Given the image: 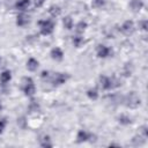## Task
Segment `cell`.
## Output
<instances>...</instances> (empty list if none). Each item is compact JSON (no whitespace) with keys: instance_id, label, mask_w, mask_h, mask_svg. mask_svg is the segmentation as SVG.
<instances>
[{"instance_id":"1","label":"cell","mask_w":148,"mask_h":148,"mask_svg":"<svg viewBox=\"0 0 148 148\" xmlns=\"http://www.w3.org/2000/svg\"><path fill=\"white\" fill-rule=\"evenodd\" d=\"M39 25H40V31L43 35H49L53 31V22L50 21V20H44V21H40L39 22Z\"/></svg>"},{"instance_id":"2","label":"cell","mask_w":148,"mask_h":148,"mask_svg":"<svg viewBox=\"0 0 148 148\" xmlns=\"http://www.w3.org/2000/svg\"><path fill=\"white\" fill-rule=\"evenodd\" d=\"M23 82H24V84H23V90H24L25 95L32 96V95L35 94V86H34L32 80H31L30 77H24V79H23Z\"/></svg>"},{"instance_id":"3","label":"cell","mask_w":148,"mask_h":148,"mask_svg":"<svg viewBox=\"0 0 148 148\" xmlns=\"http://www.w3.org/2000/svg\"><path fill=\"white\" fill-rule=\"evenodd\" d=\"M110 49L109 47H106V46H104V45H98V49H97V54H98V57H102V58H105V57H108L109 54H110Z\"/></svg>"},{"instance_id":"4","label":"cell","mask_w":148,"mask_h":148,"mask_svg":"<svg viewBox=\"0 0 148 148\" xmlns=\"http://www.w3.org/2000/svg\"><path fill=\"white\" fill-rule=\"evenodd\" d=\"M66 79H67V76H66L65 74H62V73H57V74H54L52 82H53L54 84H61V83H64V82L66 81Z\"/></svg>"},{"instance_id":"5","label":"cell","mask_w":148,"mask_h":148,"mask_svg":"<svg viewBox=\"0 0 148 148\" xmlns=\"http://www.w3.org/2000/svg\"><path fill=\"white\" fill-rule=\"evenodd\" d=\"M99 81H101V86H102L104 89H110V88L113 86V84H112V80H111L110 77H108V76H101Z\"/></svg>"},{"instance_id":"6","label":"cell","mask_w":148,"mask_h":148,"mask_svg":"<svg viewBox=\"0 0 148 148\" xmlns=\"http://www.w3.org/2000/svg\"><path fill=\"white\" fill-rule=\"evenodd\" d=\"M28 23H29V16L28 15H25L24 13H22V14H20L17 16V24L20 27H24Z\"/></svg>"},{"instance_id":"7","label":"cell","mask_w":148,"mask_h":148,"mask_svg":"<svg viewBox=\"0 0 148 148\" xmlns=\"http://www.w3.org/2000/svg\"><path fill=\"white\" fill-rule=\"evenodd\" d=\"M51 56H52V58L56 59V60H61L62 57H64V53H62V51H61L59 47H54V49L51 51Z\"/></svg>"},{"instance_id":"8","label":"cell","mask_w":148,"mask_h":148,"mask_svg":"<svg viewBox=\"0 0 148 148\" xmlns=\"http://www.w3.org/2000/svg\"><path fill=\"white\" fill-rule=\"evenodd\" d=\"M121 30H123V32H125L126 35L131 34V32L133 31V23H132L131 21H126V22L123 24Z\"/></svg>"},{"instance_id":"9","label":"cell","mask_w":148,"mask_h":148,"mask_svg":"<svg viewBox=\"0 0 148 148\" xmlns=\"http://www.w3.org/2000/svg\"><path fill=\"white\" fill-rule=\"evenodd\" d=\"M77 141L79 142H82V141H87L89 138H90V134L87 132V131H83V130H81L79 133H77Z\"/></svg>"},{"instance_id":"10","label":"cell","mask_w":148,"mask_h":148,"mask_svg":"<svg viewBox=\"0 0 148 148\" xmlns=\"http://www.w3.org/2000/svg\"><path fill=\"white\" fill-rule=\"evenodd\" d=\"M37 67H38V61H37L36 59L31 58V59L28 60V62H27V68H28L29 71H36Z\"/></svg>"},{"instance_id":"11","label":"cell","mask_w":148,"mask_h":148,"mask_svg":"<svg viewBox=\"0 0 148 148\" xmlns=\"http://www.w3.org/2000/svg\"><path fill=\"white\" fill-rule=\"evenodd\" d=\"M29 6V0H18L16 2V8L20 10H25Z\"/></svg>"},{"instance_id":"12","label":"cell","mask_w":148,"mask_h":148,"mask_svg":"<svg viewBox=\"0 0 148 148\" xmlns=\"http://www.w3.org/2000/svg\"><path fill=\"white\" fill-rule=\"evenodd\" d=\"M10 77H12V75H10V72L9 71H5V72H2L0 74V81L2 83H7L10 80Z\"/></svg>"},{"instance_id":"13","label":"cell","mask_w":148,"mask_h":148,"mask_svg":"<svg viewBox=\"0 0 148 148\" xmlns=\"http://www.w3.org/2000/svg\"><path fill=\"white\" fill-rule=\"evenodd\" d=\"M64 25H65L66 29H72V27H73V21H72V18H71L69 16H66V17L64 18Z\"/></svg>"},{"instance_id":"14","label":"cell","mask_w":148,"mask_h":148,"mask_svg":"<svg viewBox=\"0 0 148 148\" xmlns=\"http://www.w3.org/2000/svg\"><path fill=\"white\" fill-rule=\"evenodd\" d=\"M50 14H51L52 16H58V15L60 14V8H59L58 6H52V7L50 8Z\"/></svg>"},{"instance_id":"15","label":"cell","mask_w":148,"mask_h":148,"mask_svg":"<svg viewBox=\"0 0 148 148\" xmlns=\"http://www.w3.org/2000/svg\"><path fill=\"white\" fill-rule=\"evenodd\" d=\"M82 42H83V39H82V37H80V36H75V37L73 38V43H74V45L77 46V47L82 44Z\"/></svg>"},{"instance_id":"16","label":"cell","mask_w":148,"mask_h":148,"mask_svg":"<svg viewBox=\"0 0 148 148\" xmlns=\"http://www.w3.org/2000/svg\"><path fill=\"white\" fill-rule=\"evenodd\" d=\"M88 96L90 98H92V99H96L97 96H98V94H97V91L95 89H90V90H88Z\"/></svg>"},{"instance_id":"17","label":"cell","mask_w":148,"mask_h":148,"mask_svg":"<svg viewBox=\"0 0 148 148\" xmlns=\"http://www.w3.org/2000/svg\"><path fill=\"white\" fill-rule=\"evenodd\" d=\"M131 6H132V8H133L134 10H138V9L140 8V6H141V2H140L139 0H133V1L131 2Z\"/></svg>"},{"instance_id":"18","label":"cell","mask_w":148,"mask_h":148,"mask_svg":"<svg viewBox=\"0 0 148 148\" xmlns=\"http://www.w3.org/2000/svg\"><path fill=\"white\" fill-rule=\"evenodd\" d=\"M84 29H86V23H84V22H80V23L76 25V31H77V32H82Z\"/></svg>"},{"instance_id":"19","label":"cell","mask_w":148,"mask_h":148,"mask_svg":"<svg viewBox=\"0 0 148 148\" xmlns=\"http://www.w3.org/2000/svg\"><path fill=\"white\" fill-rule=\"evenodd\" d=\"M94 3H95V6L101 7V6L104 3V1H103V0H94Z\"/></svg>"},{"instance_id":"20","label":"cell","mask_w":148,"mask_h":148,"mask_svg":"<svg viewBox=\"0 0 148 148\" xmlns=\"http://www.w3.org/2000/svg\"><path fill=\"white\" fill-rule=\"evenodd\" d=\"M43 3H44V0H35V5L37 7H40Z\"/></svg>"},{"instance_id":"21","label":"cell","mask_w":148,"mask_h":148,"mask_svg":"<svg viewBox=\"0 0 148 148\" xmlns=\"http://www.w3.org/2000/svg\"><path fill=\"white\" fill-rule=\"evenodd\" d=\"M5 124H6V123H5L3 120H0V133L3 131V128H5Z\"/></svg>"}]
</instances>
